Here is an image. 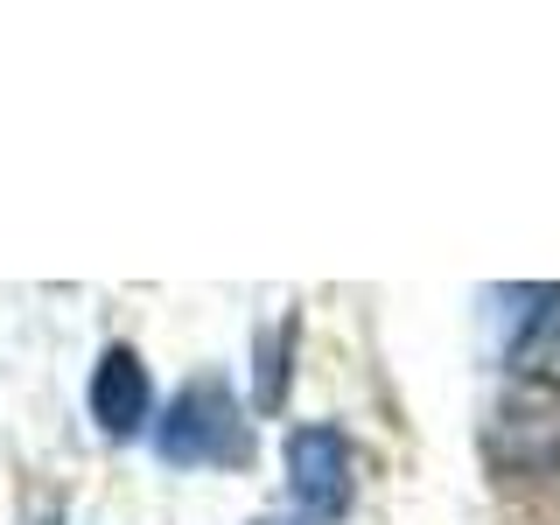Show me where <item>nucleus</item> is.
Wrapping results in <instances>:
<instances>
[{
	"mask_svg": "<svg viewBox=\"0 0 560 525\" xmlns=\"http://www.w3.org/2000/svg\"><path fill=\"white\" fill-rule=\"evenodd\" d=\"M512 364L525 378H539V385L560 393V288H547V308H533L525 337L512 343Z\"/></svg>",
	"mask_w": 560,
	"mask_h": 525,
	"instance_id": "20e7f679",
	"label": "nucleus"
},
{
	"mask_svg": "<svg viewBox=\"0 0 560 525\" xmlns=\"http://www.w3.org/2000/svg\"><path fill=\"white\" fill-rule=\"evenodd\" d=\"M253 525H308V518H294V512H273V518H253Z\"/></svg>",
	"mask_w": 560,
	"mask_h": 525,
	"instance_id": "423d86ee",
	"label": "nucleus"
},
{
	"mask_svg": "<svg viewBox=\"0 0 560 525\" xmlns=\"http://www.w3.org/2000/svg\"><path fill=\"white\" fill-rule=\"evenodd\" d=\"M148 407H154V393H148V364H140V350L113 343L98 358V372H92V420H98V434L127 442V434L148 428Z\"/></svg>",
	"mask_w": 560,
	"mask_h": 525,
	"instance_id": "7ed1b4c3",
	"label": "nucleus"
},
{
	"mask_svg": "<svg viewBox=\"0 0 560 525\" xmlns=\"http://www.w3.org/2000/svg\"><path fill=\"white\" fill-rule=\"evenodd\" d=\"M280 463H288V498L294 512H302L308 525H337L350 512V490H358V477H350V442L343 428H329V420H308V428L288 434V448H280Z\"/></svg>",
	"mask_w": 560,
	"mask_h": 525,
	"instance_id": "f03ea898",
	"label": "nucleus"
},
{
	"mask_svg": "<svg viewBox=\"0 0 560 525\" xmlns=\"http://www.w3.org/2000/svg\"><path fill=\"white\" fill-rule=\"evenodd\" d=\"M154 448H162L168 469H232V463H245V455H253V442H245L238 393H232L218 372L189 378L183 393L168 399L162 428H154Z\"/></svg>",
	"mask_w": 560,
	"mask_h": 525,
	"instance_id": "f257e3e1",
	"label": "nucleus"
},
{
	"mask_svg": "<svg viewBox=\"0 0 560 525\" xmlns=\"http://www.w3.org/2000/svg\"><path fill=\"white\" fill-rule=\"evenodd\" d=\"M288 350H294V323H280L267 350H259V407H280V372H288Z\"/></svg>",
	"mask_w": 560,
	"mask_h": 525,
	"instance_id": "39448f33",
	"label": "nucleus"
}]
</instances>
